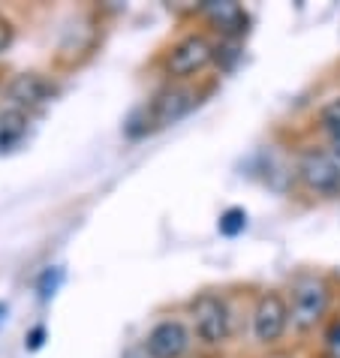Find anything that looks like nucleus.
<instances>
[{"label": "nucleus", "instance_id": "f257e3e1", "mask_svg": "<svg viewBox=\"0 0 340 358\" xmlns=\"http://www.w3.org/2000/svg\"><path fill=\"white\" fill-rule=\"evenodd\" d=\"M328 307V289L323 280L316 277H302L292 286V307H289V316H292V325L298 331H307L313 328L316 320L325 313Z\"/></svg>", "mask_w": 340, "mask_h": 358}, {"label": "nucleus", "instance_id": "f03ea898", "mask_svg": "<svg viewBox=\"0 0 340 358\" xmlns=\"http://www.w3.org/2000/svg\"><path fill=\"white\" fill-rule=\"evenodd\" d=\"M193 325L199 341L208 346H217L229 337V307L223 298H217L211 292L199 295L193 301Z\"/></svg>", "mask_w": 340, "mask_h": 358}, {"label": "nucleus", "instance_id": "7ed1b4c3", "mask_svg": "<svg viewBox=\"0 0 340 358\" xmlns=\"http://www.w3.org/2000/svg\"><path fill=\"white\" fill-rule=\"evenodd\" d=\"M214 61V45L205 36H187L169 52L166 69L172 78H187Z\"/></svg>", "mask_w": 340, "mask_h": 358}, {"label": "nucleus", "instance_id": "20e7f679", "mask_svg": "<svg viewBox=\"0 0 340 358\" xmlns=\"http://www.w3.org/2000/svg\"><path fill=\"white\" fill-rule=\"evenodd\" d=\"M298 178L313 193H325V196L340 193V163L328 154H307L298 163Z\"/></svg>", "mask_w": 340, "mask_h": 358}, {"label": "nucleus", "instance_id": "39448f33", "mask_svg": "<svg viewBox=\"0 0 340 358\" xmlns=\"http://www.w3.org/2000/svg\"><path fill=\"white\" fill-rule=\"evenodd\" d=\"M286 322H289V307H286V301L277 292H265L262 298H259L256 310H253L256 341H262V343L280 341L283 331H286Z\"/></svg>", "mask_w": 340, "mask_h": 358}, {"label": "nucleus", "instance_id": "423d86ee", "mask_svg": "<svg viewBox=\"0 0 340 358\" xmlns=\"http://www.w3.org/2000/svg\"><path fill=\"white\" fill-rule=\"evenodd\" d=\"M148 350L154 352V358H181L190 346V334L181 322L166 320L160 322L151 334H148Z\"/></svg>", "mask_w": 340, "mask_h": 358}, {"label": "nucleus", "instance_id": "0eeeda50", "mask_svg": "<svg viewBox=\"0 0 340 358\" xmlns=\"http://www.w3.org/2000/svg\"><path fill=\"white\" fill-rule=\"evenodd\" d=\"M52 94H55V87L48 85L43 76H36V73L15 76L13 82H9V87H6V96L13 99L18 108H34L39 103H45Z\"/></svg>", "mask_w": 340, "mask_h": 358}, {"label": "nucleus", "instance_id": "6e6552de", "mask_svg": "<svg viewBox=\"0 0 340 358\" xmlns=\"http://www.w3.org/2000/svg\"><path fill=\"white\" fill-rule=\"evenodd\" d=\"M196 103L193 91H184V87H172V91H163L154 103V117L157 124H175L178 117H184Z\"/></svg>", "mask_w": 340, "mask_h": 358}, {"label": "nucleus", "instance_id": "1a4fd4ad", "mask_svg": "<svg viewBox=\"0 0 340 358\" xmlns=\"http://www.w3.org/2000/svg\"><path fill=\"white\" fill-rule=\"evenodd\" d=\"M202 13L211 18V24L220 27L223 34L229 36H235V34H244L247 31V15H244V9L232 3V0H220V3H205L202 6Z\"/></svg>", "mask_w": 340, "mask_h": 358}, {"label": "nucleus", "instance_id": "9d476101", "mask_svg": "<svg viewBox=\"0 0 340 358\" xmlns=\"http://www.w3.org/2000/svg\"><path fill=\"white\" fill-rule=\"evenodd\" d=\"M27 133V117L18 112H0V154L13 151Z\"/></svg>", "mask_w": 340, "mask_h": 358}, {"label": "nucleus", "instance_id": "9b49d317", "mask_svg": "<svg viewBox=\"0 0 340 358\" xmlns=\"http://www.w3.org/2000/svg\"><path fill=\"white\" fill-rule=\"evenodd\" d=\"M61 283H64V271L61 268H45L43 271V277H39V298H43V301H48V298H52L57 289H61Z\"/></svg>", "mask_w": 340, "mask_h": 358}, {"label": "nucleus", "instance_id": "f8f14e48", "mask_svg": "<svg viewBox=\"0 0 340 358\" xmlns=\"http://www.w3.org/2000/svg\"><path fill=\"white\" fill-rule=\"evenodd\" d=\"M244 223H247V214L241 211V208H229V211L220 217V232L235 238L238 232H244Z\"/></svg>", "mask_w": 340, "mask_h": 358}, {"label": "nucleus", "instance_id": "ddd939ff", "mask_svg": "<svg viewBox=\"0 0 340 358\" xmlns=\"http://www.w3.org/2000/svg\"><path fill=\"white\" fill-rule=\"evenodd\" d=\"M319 121L332 133V138H340V99H332V103L319 112Z\"/></svg>", "mask_w": 340, "mask_h": 358}, {"label": "nucleus", "instance_id": "4468645a", "mask_svg": "<svg viewBox=\"0 0 340 358\" xmlns=\"http://www.w3.org/2000/svg\"><path fill=\"white\" fill-rule=\"evenodd\" d=\"M9 43H13V24H9L6 18L0 15V55L9 48Z\"/></svg>", "mask_w": 340, "mask_h": 358}, {"label": "nucleus", "instance_id": "2eb2a0df", "mask_svg": "<svg viewBox=\"0 0 340 358\" xmlns=\"http://www.w3.org/2000/svg\"><path fill=\"white\" fill-rule=\"evenodd\" d=\"M124 358H154V352L148 346H133V350L124 352Z\"/></svg>", "mask_w": 340, "mask_h": 358}, {"label": "nucleus", "instance_id": "dca6fc26", "mask_svg": "<svg viewBox=\"0 0 340 358\" xmlns=\"http://www.w3.org/2000/svg\"><path fill=\"white\" fill-rule=\"evenodd\" d=\"M43 337H45L43 328H34V334H31V350H39V346H43Z\"/></svg>", "mask_w": 340, "mask_h": 358}, {"label": "nucleus", "instance_id": "f3484780", "mask_svg": "<svg viewBox=\"0 0 340 358\" xmlns=\"http://www.w3.org/2000/svg\"><path fill=\"white\" fill-rule=\"evenodd\" d=\"M6 313H9V307H6V304H0V325H3V320H6Z\"/></svg>", "mask_w": 340, "mask_h": 358}, {"label": "nucleus", "instance_id": "a211bd4d", "mask_svg": "<svg viewBox=\"0 0 340 358\" xmlns=\"http://www.w3.org/2000/svg\"><path fill=\"white\" fill-rule=\"evenodd\" d=\"M332 337H334V343H340V325H337L334 331H332Z\"/></svg>", "mask_w": 340, "mask_h": 358}, {"label": "nucleus", "instance_id": "6ab92c4d", "mask_svg": "<svg viewBox=\"0 0 340 358\" xmlns=\"http://www.w3.org/2000/svg\"><path fill=\"white\" fill-rule=\"evenodd\" d=\"M334 154L340 157V138H334Z\"/></svg>", "mask_w": 340, "mask_h": 358}]
</instances>
